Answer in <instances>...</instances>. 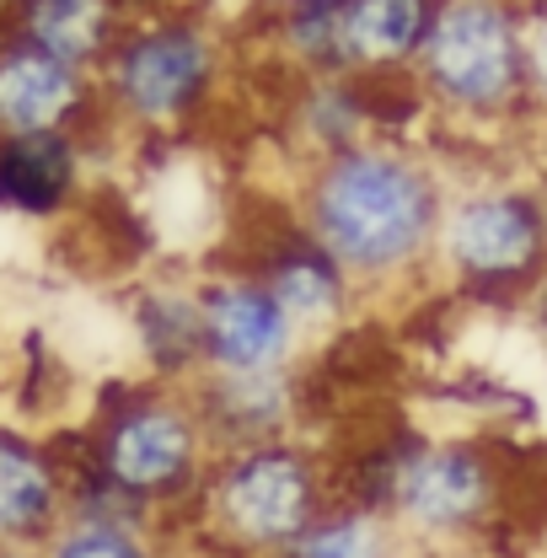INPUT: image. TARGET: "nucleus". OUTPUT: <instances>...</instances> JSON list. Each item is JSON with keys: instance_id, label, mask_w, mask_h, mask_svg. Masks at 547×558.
I'll list each match as a JSON object with an SVG mask.
<instances>
[{"instance_id": "1", "label": "nucleus", "mask_w": 547, "mask_h": 558, "mask_svg": "<svg viewBox=\"0 0 547 558\" xmlns=\"http://www.w3.org/2000/svg\"><path fill=\"white\" fill-rule=\"evenodd\" d=\"M451 199L446 167L409 135H370L301 161L295 220L339 258L360 295H398L435 275V236Z\"/></svg>"}, {"instance_id": "2", "label": "nucleus", "mask_w": 547, "mask_h": 558, "mask_svg": "<svg viewBox=\"0 0 547 558\" xmlns=\"http://www.w3.org/2000/svg\"><path fill=\"white\" fill-rule=\"evenodd\" d=\"M231 33L205 5L145 0L124 16L108 60L97 65L108 130L167 140L199 130L231 86Z\"/></svg>"}, {"instance_id": "3", "label": "nucleus", "mask_w": 547, "mask_h": 558, "mask_svg": "<svg viewBox=\"0 0 547 558\" xmlns=\"http://www.w3.org/2000/svg\"><path fill=\"white\" fill-rule=\"evenodd\" d=\"M409 81L446 130L505 135L537 119L521 0H440Z\"/></svg>"}, {"instance_id": "4", "label": "nucleus", "mask_w": 547, "mask_h": 558, "mask_svg": "<svg viewBox=\"0 0 547 558\" xmlns=\"http://www.w3.org/2000/svg\"><path fill=\"white\" fill-rule=\"evenodd\" d=\"M209 462H215V446L194 409V392L172 381H135V387H119L97 409L75 468L130 494L150 515H167V510L199 505Z\"/></svg>"}, {"instance_id": "5", "label": "nucleus", "mask_w": 547, "mask_h": 558, "mask_svg": "<svg viewBox=\"0 0 547 558\" xmlns=\"http://www.w3.org/2000/svg\"><path fill=\"white\" fill-rule=\"evenodd\" d=\"M451 295L478 306H526L547 279V189L532 178H467L435 236V275Z\"/></svg>"}, {"instance_id": "6", "label": "nucleus", "mask_w": 547, "mask_h": 558, "mask_svg": "<svg viewBox=\"0 0 547 558\" xmlns=\"http://www.w3.org/2000/svg\"><path fill=\"white\" fill-rule=\"evenodd\" d=\"M328 505V462L306 435L215 451L199 488V521L220 558H279Z\"/></svg>"}, {"instance_id": "7", "label": "nucleus", "mask_w": 547, "mask_h": 558, "mask_svg": "<svg viewBox=\"0 0 547 558\" xmlns=\"http://www.w3.org/2000/svg\"><path fill=\"white\" fill-rule=\"evenodd\" d=\"M413 543L478 537L505 510V462L473 435H409L376 457L365 494Z\"/></svg>"}, {"instance_id": "8", "label": "nucleus", "mask_w": 547, "mask_h": 558, "mask_svg": "<svg viewBox=\"0 0 547 558\" xmlns=\"http://www.w3.org/2000/svg\"><path fill=\"white\" fill-rule=\"evenodd\" d=\"M199 284V349L205 371H295L306 354L301 323L279 306L264 279L247 264H226L194 279ZM199 371V376H205Z\"/></svg>"}, {"instance_id": "9", "label": "nucleus", "mask_w": 547, "mask_h": 558, "mask_svg": "<svg viewBox=\"0 0 547 558\" xmlns=\"http://www.w3.org/2000/svg\"><path fill=\"white\" fill-rule=\"evenodd\" d=\"M403 113H424L413 81L370 75H301L284 92V140L301 161L349 150L370 135H403Z\"/></svg>"}, {"instance_id": "10", "label": "nucleus", "mask_w": 547, "mask_h": 558, "mask_svg": "<svg viewBox=\"0 0 547 558\" xmlns=\"http://www.w3.org/2000/svg\"><path fill=\"white\" fill-rule=\"evenodd\" d=\"M97 70H81L0 27V135H97Z\"/></svg>"}, {"instance_id": "11", "label": "nucleus", "mask_w": 547, "mask_h": 558, "mask_svg": "<svg viewBox=\"0 0 547 558\" xmlns=\"http://www.w3.org/2000/svg\"><path fill=\"white\" fill-rule=\"evenodd\" d=\"M242 264L279 295V306L301 323L306 339L339 333L343 323L360 312V301H365V295L354 290V279L339 269V258H333L295 215L269 226V231L247 247Z\"/></svg>"}, {"instance_id": "12", "label": "nucleus", "mask_w": 547, "mask_h": 558, "mask_svg": "<svg viewBox=\"0 0 547 558\" xmlns=\"http://www.w3.org/2000/svg\"><path fill=\"white\" fill-rule=\"evenodd\" d=\"M70 510V462L16 424H0V548H44Z\"/></svg>"}, {"instance_id": "13", "label": "nucleus", "mask_w": 547, "mask_h": 558, "mask_svg": "<svg viewBox=\"0 0 547 558\" xmlns=\"http://www.w3.org/2000/svg\"><path fill=\"white\" fill-rule=\"evenodd\" d=\"M189 392H194V409L205 418L215 451L295 435V418H301V376L295 371H236V376L205 371L189 381Z\"/></svg>"}, {"instance_id": "14", "label": "nucleus", "mask_w": 547, "mask_h": 558, "mask_svg": "<svg viewBox=\"0 0 547 558\" xmlns=\"http://www.w3.org/2000/svg\"><path fill=\"white\" fill-rule=\"evenodd\" d=\"M86 135H0V215L54 226L86 194Z\"/></svg>"}, {"instance_id": "15", "label": "nucleus", "mask_w": 547, "mask_h": 558, "mask_svg": "<svg viewBox=\"0 0 547 558\" xmlns=\"http://www.w3.org/2000/svg\"><path fill=\"white\" fill-rule=\"evenodd\" d=\"M130 339L150 381L189 387L205 371L199 349V284L194 279H150L130 295Z\"/></svg>"}, {"instance_id": "16", "label": "nucleus", "mask_w": 547, "mask_h": 558, "mask_svg": "<svg viewBox=\"0 0 547 558\" xmlns=\"http://www.w3.org/2000/svg\"><path fill=\"white\" fill-rule=\"evenodd\" d=\"M135 5L139 0H11L0 27L49 49V54H60L70 65L97 70Z\"/></svg>"}, {"instance_id": "17", "label": "nucleus", "mask_w": 547, "mask_h": 558, "mask_svg": "<svg viewBox=\"0 0 547 558\" xmlns=\"http://www.w3.org/2000/svg\"><path fill=\"white\" fill-rule=\"evenodd\" d=\"M440 0H343L349 70L370 81H409Z\"/></svg>"}, {"instance_id": "18", "label": "nucleus", "mask_w": 547, "mask_h": 558, "mask_svg": "<svg viewBox=\"0 0 547 558\" xmlns=\"http://www.w3.org/2000/svg\"><path fill=\"white\" fill-rule=\"evenodd\" d=\"M264 49L290 81L301 75H349V38H343V0H290L258 16Z\"/></svg>"}, {"instance_id": "19", "label": "nucleus", "mask_w": 547, "mask_h": 558, "mask_svg": "<svg viewBox=\"0 0 547 558\" xmlns=\"http://www.w3.org/2000/svg\"><path fill=\"white\" fill-rule=\"evenodd\" d=\"M413 537L370 499H333L279 558H409Z\"/></svg>"}, {"instance_id": "20", "label": "nucleus", "mask_w": 547, "mask_h": 558, "mask_svg": "<svg viewBox=\"0 0 547 558\" xmlns=\"http://www.w3.org/2000/svg\"><path fill=\"white\" fill-rule=\"evenodd\" d=\"M161 521L113 515V510H65L54 537L38 548L44 558H167L161 554Z\"/></svg>"}, {"instance_id": "21", "label": "nucleus", "mask_w": 547, "mask_h": 558, "mask_svg": "<svg viewBox=\"0 0 547 558\" xmlns=\"http://www.w3.org/2000/svg\"><path fill=\"white\" fill-rule=\"evenodd\" d=\"M526 16V60H532V92L537 108L547 113V0H521Z\"/></svg>"}, {"instance_id": "22", "label": "nucleus", "mask_w": 547, "mask_h": 558, "mask_svg": "<svg viewBox=\"0 0 547 558\" xmlns=\"http://www.w3.org/2000/svg\"><path fill=\"white\" fill-rule=\"evenodd\" d=\"M521 312H526V323L537 328V339L547 344V279L532 290V295H526V306H521Z\"/></svg>"}, {"instance_id": "23", "label": "nucleus", "mask_w": 547, "mask_h": 558, "mask_svg": "<svg viewBox=\"0 0 547 558\" xmlns=\"http://www.w3.org/2000/svg\"><path fill=\"white\" fill-rule=\"evenodd\" d=\"M0 558H44L38 548H0Z\"/></svg>"}, {"instance_id": "24", "label": "nucleus", "mask_w": 547, "mask_h": 558, "mask_svg": "<svg viewBox=\"0 0 547 558\" xmlns=\"http://www.w3.org/2000/svg\"><path fill=\"white\" fill-rule=\"evenodd\" d=\"M269 5H290V0H258V11H269Z\"/></svg>"}, {"instance_id": "25", "label": "nucleus", "mask_w": 547, "mask_h": 558, "mask_svg": "<svg viewBox=\"0 0 547 558\" xmlns=\"http://www.w3.org/2000/svg\"><path fill=\"white\" fill-rule=\"evenodd\" d=\"M5 11H11V0H0V22H5Z\"/></svg>"}, {"instance_id": "26", "label": "nucleus", "mask_w": 547, "mask_h": 558, "mask_svg": "<svg viewBox=\"0 0 547 558\" xmlns=\"http://www.w3.org/2000/svg\"><path fill=\"white\" fill-rule=\"evenodd\" d=\"M205 558H220V554H205Z\"/></svg>"}]
</instances>
